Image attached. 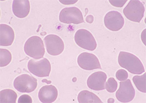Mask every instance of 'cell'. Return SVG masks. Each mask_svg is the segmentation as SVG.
<instances>
[{
    "label": "cell",
    "instance_id": "1",
    "mask_svg": "<svg viewBox=\"0 0 146 103\" xmlns=\"http://www.w3.org/2000/svg\"><path fill=\"white\" fill-rule=\"evenodd\" d=\"M119 65L133 74H142L145 71L141 61L135 55L127 52H120L118 56Z\"/></svg>",
    "mask_w": 146,
    "mask_h": 103
},
{
    "label": "cell",
    "instance_id": "2",
    "mask_svg": "<svg viewBox=\"0 0 146 103\" xmlns=\"http://www.w3.org/2000/svg\"><path fill=\"white\" fill-rule=\"evenodd\" d=\"M24 50L27 55L35 59L42 58L45 53L43 41L38 36L28 38L24 44Z\"/></svg>",
    "mask_w": 146,
    "mask_h": 103
},
{
    "label": "cell",
    "instance_id": "3",
    "mask_svg": "<svg viewBox=\"0 0 146 103\" xmlns=\"http://www.w3.org/2000/svg\"><path fill=\"white\" fill-rule=\"evenodd\" d=\"M145 11L144 5L138 0H130L127 6L124 9L123 13L130 21L140 22Z\"/></svg>",
    "mask_w": 146,
    "mask_h": 103
},
{
    "label": "cell",
    "instance_id": "4",
    "mask_svg": "<svg viewBox=\"0 0 146 103\" xmlns=\"http://www.w3.org/2000/svg\"><path fill=\"white\" fill-rule=\"evenodd\" d=\"M28 69L29 72L37 77H48L51 71V65L46 58H42L40 60L31 59L28 62Z\"/></svg>",
    "mask_w": 146,
    "mask_h": 103
},
{
    "label": "cell",
    "instance_id": "5",
    "mask_svg": "<svg viewBox=\"0 0 146 103\" xmlns=\"http://www.w3.org/2000/svg\"><path fill=\"white\" fill-rule=\"evenodd\" d=\"M76 44L80 47L90 51H94L97 48V42L93 35L86 29L78 30L74 36Z\"/></svg>",
    "mask_w": 146,
    "mask_h": 103
},
{
    "label": "cell",
    "instance_id": "6",
    "mask_svg": "<svg viewBox=\"0 0 146 103\" xmlns=\"http://www.w3.org/2000/svg\"><path fill=\"white\" fill-rule=\"evenodd\" d=\"M37 85L36 79L28 74L19 76L14 81L15 88L20 92H32L36 89Z\"/></svg>",
    "mask_w": 146,
    "mask_h": 103
},
{
    "label": "cell",
    "instance_id": "7",
    "mask_svg": "<svg viewBox=\"0 0 146 103\" xmlns=\"http://www.w3.org/2000/svg\"><path fill=\"white\" fill-rule=\"evenodd\" d=\"M60 21L67 24H79L84 22L82 11L76 7L63 9L59 15Z\"/></svg>",
    "mask_w": 146,
    "mask_h": 103
},
{
    "label": "cell",
    "instance_id": "8",
    "mask_svg": "<svg viewBox=\"0 0 146 103\" xmlns=\"http://www.w3.org/2000/svg\"><path fill=\"white\" fill-rule=\"evenodd\" d=\"M44 42L47 53L51 55H60L64 50V43L58 35H48L44 38Z\"/></svg>",
    "mask_w": 146,
    "mask_h": 103
},
{
    "label": "cell",
    "instance_id": "9",
    "mask_svg": "<svg viewBox=\"0 0 146 103\" xmlns=\"http://www.w3.org/2000/svg\"><path fill=\"white\" fill-rule=\"evenodd\" d=\"M135 95L131 81L127 79L120 83V87L116 93V98L121 103H129L133 100Z\"/></svg>",
    "mask_w": 146,
    "mask_h": 103
},
{
    "label": "cell",
    "instance_id": "10",
    "mask_svg": "<svg viewBox=\"0 0 146 103\" xmlns=\"http://www.w3.org/2000/svg\"><path fill=\"white\" fill-rule=\"evenodd\" d=\"M77 62L80 68L85 70L91 71L96 69H101L98 58L90 53L84 52L80 54L78 57Z\"/></svg>",
    "mask_w": 146,
    "mask_h": 103
},
{
    "label": "cell",
    "instance_id": "11",
    "mask_svg": "<svg viewBox=\"0 0 146 103\" xmlns=\"http://www.w3.org/2000/svg\"><path fill=\"white\" fill-rule=\"evenodd\" d=\"M124 18L118 11H111L104 17L105 26L111 31L117 32L121 29L124 25Z\"/></svg>",
    "mask_w": 146,
    "mask_h": 103
},
{
    "label": "cell",
    "instance_id": "12",
    "mask_svg": "<svg viewBox=\"0 0 146 103\" xmlns=\"http://www.w3.org/2000/svg\"><path fill=\"white\" fill-rule=\"evenodd\" d=\"M107 75L102 71H97L91 74L88 78L87 84L93 90L101 91L105 88Z\"/></svg>",
    "mask_w": 146,
    "mask_h": 103
},
{
    "label": "cell",
    "instance_id": "13",
    "mask_svg": "<svg viewBox=\"0 0 146 103\" xmlns=\"http://www.w3.org/2000/svg\"><path fill=\"white\" fill-rule=\"evenodd\" d=\"M57 96V89L53 85L43 86L40 88L38 92V98L42 103H53L56 100Z\"/></svg>",
    "mask_w": 146,
    "mask_h": 103
},
{
    "label": "cell",
    "instance_id": "14",
    "mask_svg": "<svg viewBox=\"0 0 146 103\" xmlns=\"http://www.w3.org/2000/svg\"><path fill=\"white\" fill-rule=\"evenodd\" d=\"M12 9L14 14L17 17H27L30 12V2L29 0H14L13 2Z\"/></svg>",
    "mask_w": 146,
    "mask_h": 103
},
{
    "label": "cell",
    "instance_id": "15",
    "mask_svg": "<svg viewBox=\"0 0 146 103\" xmlns=\"http://www.w3.org/2000/svg\"><path fill=\"white\" fill-rule=\"evenodd\" d=\"M15 39V33L13 28L6 24L0 25V46H10Z\"/></svg>",
    "mask_w": 146,
    "mask_h": 103
},
{
    "label": "cell",
    "instance_id": "16",
    "mask_svg": "<svg viewBox=\"0 0 146 103\" xmlns=\"http://www.w3.org/2000/svg\"><path fill=\"white\" fill-rule=\"evenodd\" d=\"M78 101L79 103H102L98 96L87 90H83L79 93Z\"/></svg>",
    "mask_w": 146,
    "mask_h": 103
},
{
    "label": "cell",
    "instance_id": "17",
    "mask_svg": "<svg viewBox=\"0 0 146 103\" xmlns=\"http://www.w3.org/2000/svg\"><path fill=\"white\" fill-rule=\"evenodd\" d=\"M17 96V94L11 89H5L0 92L1 103H15Z\"/></svg>",
    "mask_w": 146,
    "mask_h": 103
},
{
    "label": "cell",
    "instance_id": "18",
    "mask_svg": "<svg viewBox=\"0 0 146 103\" xmlns=\"http://www.w3.org/2000/svg\"><path fill=\"white\" fill-rule=\"evenodd\" d=\"M146 73L141 76H134L133 77V81L137 88L141 92L146 93Z\"/></svg>",
    "mask_w": 146,
    "mask_h": 103
},
{
    "label": "cell",
    "instance_id": "19",
    "mask_svg": "<svg viewBox=\"0 0 146 103\" xmlns=\"http://www.w3.org/2000/svg\"><path fill=\"white\" fill-rule=\"evenodd\" d=\"M12 55L7 50L1 48L0 50V67L7 66L11 61Z\"/></svg>",
    "mask_w": 146,
    "mask_h": 103
},
{
    "label": "cell",
    "instance_id": "20",
    "mask_svg": "<svg viewBox=\"0 0 146 103\" xmlns=\"http://www.w3.org/2000/svg\"><path fill=\"white\" fill-rule=\"evenodd\" d=\"M117 88V83L115 79L113 77H110L108 81L105 83V88L110 93H112L116 91Z\"/></svg>",
    "mask_w": 146,
    "mask_h": 103
},
{
    "label": "cell",
    "instance_id": "21",
    "mask_svg": "<svg viewBox=\"0 0 146 103\" xmlns=\"http://www.w3.org/2000/svg\"><path fill=\"white\" fill-rule=\"evenodd\" d=\"M116 77L120 81H125L128 78V73L125 69H120L116 73Z\"/></svg>",
    "mask_w": 146,
    "mask_h": 103
},
{
    "label": "cell",
    "instance_id": "22",
    "mask_svg": "<svg viewBox=\"0 0 146 103\" xmlns=\"http://www.w3.org/2000/svg\"><path fill=\"white\" fill-rule=\"evenodd\" d=\"M32 98L28 95H21L18 100V103H32Z\"/></svg>",
    "mask_w": 146,
    "mask_h": 103
},
{
    "label": "cell",
    "instance_id": "23",
    "mask_svg": "<svg viewBox=\"0 0 146 103\" xmlns=\"http://www.w3.org/2000/svg\"><path fill=\"white\" fill-rule=\"evenodd\" d=\"M127 0L125 1H112V0H109V2L112 5L114 6L115 7H123L124 4L127 2Z\"/></svg>",
    "mask_w": 146,
    "mask_h": 103
},
{
    "label": "cell",
    "instance_id": "24",
    "mask_svg": "<svg viewBox=\"0 0 146 103\" xmlns=\"http://www.w3.org/2000/svg\"><path fill=\"white\" fill-rule=\"evenodd\" d=\"M93 20H94V17L92 15H89L86 17V21L87 22L91 24L93 22Z\"/></svg>",
    "mask_w": 146,
    "mask_h": 103
}]
</instances>
